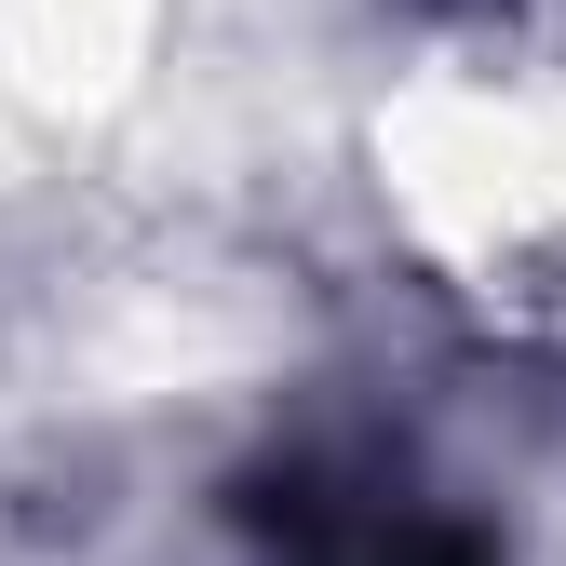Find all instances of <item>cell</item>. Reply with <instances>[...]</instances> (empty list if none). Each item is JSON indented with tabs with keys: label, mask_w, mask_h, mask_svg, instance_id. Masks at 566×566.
Listing matches in <instances>:
<instances>
[{
	"label": "cell",
	"mask_w": 566,
	"mask_h": 566,
	"mask_svg": "<svg viewBox=\"0 0 566 566\" xmlns=\"http://www.w3.org/2000/svg\"><path fill=\"white\" fill-rule=\"evenodd\" d=\"M230 539L256 566H500V539L472 513L418 500L378 459H324V446L230 472Z\"/></svg>",
	"instance_id": "obj_1"
}]
</instances>
